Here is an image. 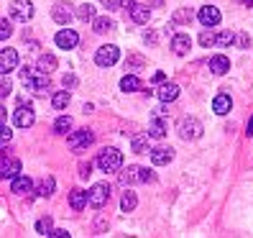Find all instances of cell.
<instances>
[{
    "instance_id": "36",
    "label": "cell",
    "mask_w": 253,
    "mask_h": 238,
    "mask_svg": "<svg viewBox=\"0 0 253 238\" xmlns=\"http://www.w3.org/2000/svg\"><path fill=\"white\" fill-rule=\"evenodd\" d=\"M200 44H202V47H215V44H217V36H215L212 31H202Z\"/></svg>"
},
{
    "instance_id": "35",
    "label": "cell",
    "mask_w": 253,
    "mask_h": 238,
    "mask_svg": "<svg viewBox=\"0 0 253 238\" xmlns=\"http://www.w3.org/2000/svg\"><path fill=\"white\" fill-rule=\"evenodd\" d=\"M146 62H143V56H138V54H133V56H128L126 59V69H141Z\"/></svg>"
},
{
    "instance_id": "33",
    "label": "cell",
    "mask_w": 253,
    "mask_h": 238,
    "mask_svg": "<svg viewBox=\"0 0 253 238\" xmlns=\"http://www.w3.org/2000/svg\"><path fill=\"white\" fill-rule=\"evenodd\" d=\"M51 231H54V223H51L49 215L41 218V220L36 223V233H39V236H51Z\"/></svg>"
},
{
    "instance_id": "1",
    "label": "cell",
    "mask_w": 253,
    "mask_h": 238,
    "mask_svg": "<svg viewBox=\"0 0 253 238\" xmlns=\"http://www.w3.org/2000/svg\"><path fill=\"white\" fill-rule=\"evenodd\" d=\"M21 80H23V85L28 87V90H34L36 95L49 93V87H51L49 74H43V72H39V69H31V67H23V69H21Z\"/></svg>"
},
{
    "instance_id": "46",
    "label": "cell",
    "mask_w": 253,
    "mask_h": 238,
    "mask_svg": "<svg viewBox=\"0 0 253 238\" xmlns=\"http://www.w3.org/2000/svg\"><path fill=\"white\" fill-rule=\"evenodd\" d=\"M164 80H167V74H164V72H156V74H154V82H156V85L164 82Z\"/></svg>"
},
{
    "instance_id": "7",
    "label": "cell",
    "mask_w": 253,
    "mask_h": 238,
    "mask_svg": "<svg viewBox=\"0 0 253 238\" xmlns=\"http://www.w3.org/2000/svg\"><path fill=\"white\" fill-rule=\"evenodd\" d=\"M69 146L74 148V151H82V148H87L92 141H95V136H92V131H77V133H69Z\"/></svg>"
},
{
    "instance_id": "40",
    "label": "cell",
    "mask_w": 253,
    "mask_h": 238,
    "mask_svg": "<svg viewBox=\"0 0 253 238\" xmlns=\"http://www.w3.org/2000/svg\"><path fill=\"white\" fill-rule=\"evenodd\" d=\"M0 95H3V97L10 95V80L5 77V74H3V82H0Z\"/></svg>"
},
{
    "instance_id": "38",
    "label": "cell",
    "mask_w": 253,
    "mask_h": 238,
    "mask_svg": "<svg viewBox=\"0 0 253 238\" xmlns=\"http://www.w3.org/2000/svg\"><path fill=\"white\" fill-rule=\"evenodd\" d=\"M192 21V10H176L174 13V23H187Z\"/></svg>"
},
{
    "instance_id": "17",
    "label": "cell",
    "mask_w": 253,
    "mask_h": 238,
    "mask_svg": "<svg viewBox=\"0 0 253 238\" xmlns=\"http://www.w3.org/2000/svg\"><path fill=\"white\" fill-rule=\"evenodd\" d=\"M10 190L16 192V195H28V192H34V182L28 180L26 174H18L16 180H13V185H10Z\"/></svg>"
},
{
    "instance_id": "15",
    "label": "cell",
    "mask_w": 253,
    "mask_h": 238,
    "mask_svg": "<svg viewBox=\"0 0 253 238\" xmlns=\"http://www.w3.org/2000/svg\"><path fill=\"white\" fill-rule=\"evenodd\" d=\"M159 100L161 102H174L176 97H179V85H174V82H167V85H161L159 90H156Z\"/></svg>"
},
{
    "instance_id": "14",
    "label": "cell",
    "mask_w": 253,
    "mask_h": 238,
    "mask_svg": "<svg viewBox=\"0 0 253 238\" xmlns=\"http://www.w3.org/2000/svg\"><path fill=\"white\" fill-rule=\"evenodd\" d=\"M171 159H174V151H171V148H167V146H156V148H151V161H154L156 167L169 164Z\"/></svg>"
},
{
    "instance_id": "20",
    "label": "cell",
    "mask_w": 253,
    "mask_h": 238,
    "mask_svg": "<svg viewBox=\"0 0 253 238\" xmlns=\"http://www.w3.org/2000/svg\"><path fill=\"white\" fill-rule=\"evenodd\" d=\"M130 18H133V23H148V18H151V10H148V5H133L130 10Z\"/></svg>"
},
{
    "instance_id": "39",
    "label": "cell",
    "mask_w": 253,
    "mask_h": 238,
    "mask_svg": "<svg viewBox=\"0 0 253 238\" xmlns=\"http://www.w3.org/2000/svg\"><path fill=\"white\" fill-rule=\"evenodd\" d=\"M90 174H92V164H90V161H82V164H80V177H82V180H87Z\"/></svg>"
},
{
    "instance_id": "37",
    "label": "cell",
    "mask_w": 253,
    "mask_h": 238,
    "mask_svg": "<svg viewBox=\"0 0 253 238\" xmlns=\"http://www.w3.org/2000/svg\"><path fill=\"white\" fill-rule=\"evenodd\" d=\"M10 34H13V26H10V21H0V41H5V39H10Z\"/></svg>"
},
{
    "instance_id": "19",
    "label": "cell",
    "mask_w": 253,
    "mask_h": 238,
    "mask_svg": "<svg viewBox=\"0 0 253 238\" xmlns=\"http://www.w3.org/2000/svg\"><path fill=\"white\" fill-rule=\"evenodd\" d=\"M90 202V192H84V190H72V195H69V205L74 207V210H82V207Z\"/></svg>"
},
{
    "instance_id": "21",
    "label": "cell",
    "mask_w": 253,
    "mask_h": 238,
    "mask_svg": "<svg viewBox=\"0 0 253 238\" xmlns=\"http://www.w3.org/2000/svg\"><path fill=\"white\" fill-rule=\"evenodd\" d=\"M230 108H233V100H230V95H217V97L212 100V110H215L217 115H225V113H230Z\"/></svg>"
},
{
    "instance_id": "29",
    "label": "cell",
    "mask_w": 253,
    "mask_h": 238,
    "mask_svg": "<svg viewBox=\"0 0 253 238\" xmlns=\"http://www.w3.org/2000/svg\"><path fill=\"white\" fill-rule=\"evenodd\" d=\"M130 146H133V151H136V154H148V151H151V148H148V133H146V136H133Z\"/></svg>"
},
{
    "instance_id": "30",
    "label": "cell",
    "mask_w": 253,
    "mask_h": 238,
    "mask_svg": "<svg viewBox=\"0 0 253 238\" xmlns=\"http://www.w3.org/2000/svg\"><path fill=\"white\" fill-rule=\"evenodd\" d=\"M136 205H138L136 192H126L123 200H121V210H123V213H130V210H136Z\"/></svg>"
},
{
    "instance_id": "6",
    "label": "cell",
    "mask_w": 253,
    "mask_h": 238,
    "mask_svg": "<svg viewBox=\"0 0 253 238\" xmlns=\"http://www.w3.org/2000/svg\"><path fill=\"white\" fill-rule=\"evenodd\" d=\"M10 16L16 21H21V23H26V21H31V16H34V5L28 3V0H13Z\"/></svg>"
},
{
    "instance_id": "27",
    "label": "cell",
    "mask_w": 253,
    "mask_h": 238,
    "mask_svg": "<svg viewBox=\"0 0 253 238\" xmlns=\"http://www.w3.org/2000/svg\"><path fill=\"white\" fill-rule=\"evenodd\" d=\"M148 136H151V139H164V136H167V123H164L161 118H156V121L148 126Z\"/></svg>"
},
{
    "instance_id": "44",
    "label": "cell",
    "mask_w": 253,
    "mask_h": 238,
    "mask_svg": "<svg viewBox=\"0 0 253 238\" xmlns=\"http://www.w3.org/2000/svg\"><path fill=\"white\" fill-rule=\"evenodd\" d=\"M62 85H64V87H74V85H77V77H74V74H64Z\"/></svg>"
},
{
    "instance_id": "8",
    "label": "cell",
    "mask_w": 253,
    "mask_h": 238,
    "mask_svg": "<svg viewBox=\"0 0 253 238\" xmlns=\"http://www.w3.org/2000/svg\"><path fill=\"white\" fill-rule=\"evenodd\" d=\"M54 41H56L59 49H74L80 44V36H77V31H72V28H62V31L54 36Z\"/></svg>"
},
{
    "instance_id": "12",
    "label": "cell",
    "mask_w": 253,
    "mask_h": 238,
    "mask_svg": "<svg viewBox=\"0 0 253 238\" xmlns=\"http://www.w3.org/2000/svg\"><path fill=\"white\" fill-rule=\"evenodd\" d=\"M0 172H3V180H5V177H8V180H16L18 172H21V161L3 154V164H0Z\"/></svg>"
},
{
    "instance_id": "25",
    "label": "cell",
    "mask_w": 253,
    "mask_h": 238,
    "mask_svg": "<svg viewBox=\"0 0 253 238\" xmlns=\"http://www.w3.org/2000/svg\"><path fill=\"white\" fill-rule=\"evenodd\" d=\"M92 28H95V34H108V31H113V28H115V21L108 18V16H100V18L92 21Z\"/></svg>"
},
{
    "instance_id": "43",
    "label": "cell",
    "mask_w": 253,
    "mask_h": 238,
    "mask_svg": "<svg viewBox=\"0 0 253 238\" xmlns=\"http://www.w3.org/2000/svg\"><path fill=\"white\" fill-rule=\"evenodd\" d=\"M0 131H3V133H0V139H3V148H5V143L10 141V128L5 126V121H3V128H0Z\"/></svg>"
},
{
    "instance_id": "45",
    "label": "cell",
    "mask_w": 253,
    "mask_h": 238,
    "mask_svg": "<svg viewBox=\"0 0 253 238\" xmlns=\"http://www.w3.org/2000/svg\"><path fill=\"white\" fill-rule=\"evenodd\" d=\"M51 238H69V233L64 228H56V231H51Z\"/></svg>"
},
{
    "instance_id": "23",
    "label": "cell",
    "mask_w": 253,
    "mask_h": 238,
    "mask_svg": "<svg viewBox=\"0 0 253 238\" xmlns=\"http://www.w3.org/2000/svg\"><path fill=\"white\" fill-rule=\"evenodd\" d=\"M36 69H39V72H43V74L54 72V69H56V56H54V54H41V56H39Z\"/></svg>"
},
{
    "instance_id": "9",
    "label": "cell",
    "mask_w": 253,
    "mask_h": 238,
    "mask_svg": "<svg viewBox=\"0 0 253 238\" xmlns=\"http://www.w3.org/2000/svg\"><path fill=\"white\" fill-rule=\"evenodd\" d=\"M197 18H200V23H202L205 28H215L222 16H220V10H217L215 5H205V8H200V16H197Z\"/></svg>"
},
{
    "instance_id": "26",
    "label": "cell",
    "mask_w": 253,
    "mask_h": 238,
    "mask_svg": "<svg viewBox=\"0 0 253 238\" xmlns=\"http://www.w3.org/2000/svg\"><path fill=\"white\" fill-rule=\"evenodd\" d=\"M141 87V80L136 77V74H126V77L121 80V90H126V93H136Z\"/></svg>"
},
{
    "instance_id": "3",
    "label": "cell",
    "mask_w": 253,
    "mask_h": 238,
    "mask_svg": "<svg viewBox=\"0 0 253 238\" xmlns=\"http://www.w3.org/2000/svg\"><path fill=\"white\" fill-rule=\"evenodd\" d=\"M176 131H179V136L184 141H195L202 136V123L197 121V118H182L179 126H176Z\"/></svg>"
},
{
    "instance_id": "4",
    "label": "cell",
    "mask_w": 253,
    "mask_h": 238,
    "mask_svg": "<svg viewBox=\"0 0 253 238\" xmlns=\"http://www.w3.org/2000/svg\"><path fill=\"white\" fill-rule=\"evenodd\" d=\"M121 182L123 185H136V182H154V172H148L143 167H128L121 174Z\"/></svg>"
},
{
    "instance_id": "31",
    "label": "cell",
    "mask_w": 253,
    "mask_h": 238,
    "mask_svg": "<svg viewBox=\"0 0 253 238\" xmlns=\"http://www.w3.org/2000/svg\"><path fill=\"white\" fill-rule=\"evenodd\" d=\"M51 105H54L56 110H64V108L69 105V93H67V90H62V93H54V97H51Z\"/></svg>"
},
{
    "instance_id": "10",
    "label": "cell",
    "mask_w": 253,
    "mask_h": 238,
    "mask_svg": "<svg viewBox=\"0 0 253 238\" xmlns=\"http://www.w3.org/2000/svg\"><path fill=\"white\" fill-rule=\"evenodd\" d=\"M108 200H110V187L108 185H95L90 190V205L92 207H102Z\"/></svg>"
},
{
    "instance_id": "24",
    "label": "cell",
    "mask_w": 253,
    "mask_h": 238,
    "mask_svg": "<svg viewBox=\"0 0 253 238\" xmlns=\"http://www.w3.org/2000/svg\"><path fill=\"white\" fill-rule=\"evenodd\" d=\"M54 187H56L54 177H43V180L39 182V187H36V195L39 197H51L54 195Z\"/></svg>"
},
{
    "instance_id": "41",
    "label": "cell",
    "mask_w": 253,
    "mask_h": 238,
    "mask_svg": "<svg viewBox=\"0 0 253 238\" xmlns=\"http://www.w3.org/2000/svg\"><path fill=\"white\" fill-rule=\"evenodd\" d=\"M100 3H102V5H105L108 10H118V8H121V5H123V0H100Z\"/></svg>"
},
{
    "instance_id": "5",
    "label": "cell",
    "mask_w": 253,
    "mask_h": 238,
    "mask_svg": "<svg viewBox=\"0 0 253 238\" xmlns=\"http://www.w3.org/2000/svg\"><path fill=\"white\" fill-rule=\"evenodd\" d=\"M118 56H121V51H118L115 44H105V47L97 49L95 62H97V67H113V64L118 62Z\"/></svg>"
},
{
    "instance_id": "42",
    "label": "cell",
    "mask_w": 253,
    "mask_h": 238,
    "mask_svg": "<svg viewBox=\"0 0 253 238\" xmlns=\"http://www.w3.org/2000/svg\"><path fill=\"white\" fill-rule=\"evenodd\" d=\"M235 44H238V47H241V49H248V44H251V39H248L246 34H238V39H235Z\"/></svg>"
},
{
    "instance_id": "18",
    "label": "cell",
    "mask_w": 253,
    "mask_h": 238,
    "mask_svg": "<svg viewBox=\"0 0 253 238\" xmlns=\"http://www.w3.org/2000/svg\"><path fill=\"white\" fill-rule=\"evenodd\" d=\"M51 16H54V21H56V23L67 26V23L72 21V10H69V5H67V3H56V5L51 8Z\"/></svg>"
},
{
    "instance_id": "22",
    "label": "cell",
    "mask_w": 253,
    "mask_h": 238,
    "mask_svg": "<svg viewBox=\"0 0 253 238\" xmlns=\"http://www.w3.org/2000/svg\"><path fill=\"white\" fill-rule=\"evenodd\" d=\"M210 69H212V74H225V72L230 69V59L222 56V54L212 56V59H210Z\"/></svg>"
},
{
    "instance_id": "28",
    "label": "cell",
    "mask_w": 253,
    "mask_h": 238,
    "mask_svg": "<svg viewBox=\"0 0 253 238\" xmlns=\"http://www.w3.org/2000/svg\"><path fill=\"white\" fill-rule=\"evenodd\" d=\"M54 131L59 133V136H67V133L72 131V118L69 115H59L56 123H54Z\"/></svg>"
},
{
    "instance_id": "16",
    "label": "cell",
    "mask_w": 253,
    "mask_h": 238,
    "mask_svg": "<svg viewBox=\"0 0 253 238\" xmlns=\"http://www.w3.org/2000/svg\"><path fill=\"white\" fill-rule=\"evenodd\" d=\"M171 49H174L176 56H184V54L192 49V39H189L187 34H176V36L171 39Z\"/></svg>"
},
{
    "instance_id": "34",
    "label": "cell",
    "mask_w": 253,
    "mask_h": 238,
    "mask_svg": "<svg viewBox=\"0 0 253 238\" xmlns=\"http://www.w3.org/2000/svg\"><path fill=\"white\" fill-rule=\"evenodd\" d=\"M77 18L80 21H95V8L90 5V3H84V5H80V10H77Z\"/></svg>"
},
{
    "instance_id": "47",
    "label": "cell",
    "mask_w": 253,
    "mask_h": 238,
    "mask_svg": "<svg viewBox=\"0 0 253 238\" xmlns=\"http://www.w3.org/2000/svg\"><path fill=\"white\" fill-rule=\"evenodd\" d=\"M246 133H248V136H253V118L248 121V131H246Z\"/></svg>"
},
{
    "instance_id": "13",
    "label": "cell",
    "mask_w": 253,
    "mask_h": 238,
    "mask_svg": "<svg viewBox=\"0 0 253 238\" xmlns=\"http://www.w3.org/2000/svg\"><path fill=\"white\" fill-rule=\"evenodd\" d=\"M16 64H18V54H16V49H3V54H0V69H3V74H8V72H13L16 69Z\"/></svg>"
},
{
    "instance_id": "11",
    "label": "cell",
    "mask_w": 253,
    "mask_h": 238,
    "mask_svg": "<svg viewBox=\"0 0 253 238\" xmlns=\"http://www.w3.org/2000/svg\"><path fill=\"white\" fill-rule=\"evenodd\" d=\"M13 121H16V126H18V128H31V126H34V121H36L34 108H31V105H21V108L16 110V118H13Z\"/></svg>"
},
{
    "instance_id": "32",
    "label": "cell",
    "mask_w": 253,
    "mask_h": 238,
    "mask_svg": "<svg viewBox=\"0 0 253 238\" xmlns=\"http://www.w3.org/2000/svg\"><path fill=\"white\" fill-rule=\"evenodd\" d=\"M235 34H230V31H220L217 34V44H215V47H222V49H228V47H233V44H235Z\"/></svg>"
},
{
    "instance_id": "2",
    "label": "cell",
    "mask_w": 253,
    "mask_h": 238,
    "mask_svg": "<svg viewBox=\"0 0 253 238\" xmlns=\"http://www.w3.org/2000/svg\"><path fill=\"white\" fill-rule=\"evenodd\" d=\"M97 167L102 172H115L123 167V154L118 148H102L100 156H97Z\"/></svg>"
}]
</instances>
